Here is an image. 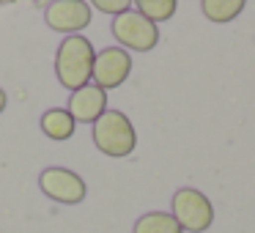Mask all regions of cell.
I'll list each match as a JSON object with an SVG mask.
<instances>
[{
	"instance_id": "3",
	"label": "cell",
	"mask_w": 255,
	"mask_h": 233,
	"mask_svg": "<svg viewBox=\"0 0 255 233\" xmlns=\"http://www.w3.org/2000/svg\"><path fill=\"white\" fill-rule=\"evenodd\" d=\"M173 206V220L178 222L181 231H189V233H203L211 228L214 222V206L211 200L206 198L200 189H192V187H184V189H176L170 200Z\"/></svg>"
},
{
	"instance_id": "4",
	"label": "cell",
	"mask_w": 255,
	"mask_h": 233,
	"mask_svg": "<svg viewBox=\"0 0 255 233\" xmlns=\"http://www.w3.org/2000/svg\"><path fill=\"white\" fill-rule=\"evenodd\" d=\"M113 36L118 44H124L127 50L134 52H148L159 41V28L151 19H145L140 11H124L113 19Z\"/></svg>"
},
{
	"instance_id": "9",
	"label": "cell",
	"mask_w": 255,
	"mask_h": 233,
	"mask_svg": "<svg viewBox=\"0 0 255 233\" xmlns=\"http://www.w3.org/2000/svg\"><path fill=\"white\" fill-rule=\"evenodd\" d=\"M74 118L69 116V110L63 107H52L41 116V132L47 134L50 140H69L74 134Z\"/></svg>"
},
{
	"instance_id": "8",
	"label": "cell",
	"mask_w": 255,
	"mask_h": 233,
	"mask_svg": "<svg viewBox=\"0 0 255 233\" xmlns=\"http://www.w3.org/2000/svg\"><path fill=\"white\" fill-rule=\"evenodd\" d=\"M105 110H107V91H102L99 85L88 83V85H83V88L72 91V99H69V116H72L74 121L94 123Z\"/></svg>"
},
{
	"instance_id": "11",
	"label": "cell",
	"mask_w": 255,
	"mask_h": 233,
	"mask_svg": "<svg viewBox=\"0 0 255 233\" xmlns=\"http://www.w3.org/2000/svg\"><path fill=\"white\" fill-rule=\"evenodd\" d=\"M132 233H184L170 211H148L134 222Z\"/></svg>"
},
{
	"instance_id": "13",
	"label": "cell",
	"mask_w": 255,
	"mask_h": 233,
	"mask_svg": "<svg viewBox=\"0 0 255 233\" xmlns=\"http://www.w3.org/2000/svg\"><path fill=\"white\" fill-rule=\"evenodd\" d=\"M99 11L105 14H113V17H118V14L129 11V6H132V0H91Z\"/></svg>"
},
{
	"instance_id": "1",
	"label": "cell",
	"mask_w": 255,
	"mask_h": 233,
	"mask_svg": "<svg viewBox=\"0 0 255 233\" xmlns=\"http://www.w3.org/2000/svg\"><path fill=\"white\" fill-rule=\"evenodd\" d=\"M94 44L85 36H66L55 52V74L63 88H83L94 74Z\"/></svg>"
},
{
	"instance_id": "6",
	"label": "cell",
	"mask_w": 255,
	"mask_h": 233,
	"mask_svg": "<svg viewBox=\"0 0 255 233\" xmlns=\"http://www.w3.org/2000/svg\"><path fill=\"white\" fill-rule=\"evenodd\" d=\"M129 72H132V55L124 47H105L94 58V74H91V80L102 91H113L129 77Z\"/></svg>"
},
{
	"instance_id": "12",
	"label": "cell",
	"mask_w": 255,
	"mask_h": 233,
	"mask_svg": "<svg viewBox=\"0 0 255 233\" xmlns=\"http://www.w3.org/2000/svg\"><path fill=\"white\" fill-rule=\"evenodd\" d=\"M132 3L137 6V11L143 14L145 19H151L154 25L167 22L178 8V0H132Z\"/></svg>"
},
{
	"instance_id": "2",
	"label": "cell",
	"mask_w": 255,
	"mask_h": 233,
	"mask_svg": "<svg viewBox=\"0 0 255 233\" xmlns=\"http://www.w3.org/2000/svg\"><path fill=\"white\" fill-rule=\"evenodd\" d=\"M94 145L105 156H129L137 145V134L134 126L121 110H105L94 121Z\"/></svg>"
},
{
	"instance_id": "14",
	"label": "cell",
	"mask_w": 255,
	"mask_h": 233,
	"mask_svg": "<svg viewBox=\"0 0 255 233\" xmlns=\"http://www.w3.org/2000/svg\"><path fill=\"white\" fill-rule=\"evenodd\" d=\"M3 110H6V91L0 88V113H3Z\"/></svg>"
},
{
	"instance_id": "10",
	"label": "cell",
	"mask_w": 255,
	"mask_h": 233,
	"mask_svg": "<svg viewBox=\"0 0 255 233\" xmlns=\"http://www.w3.org/2000/svg\"><path fill=\"white\" fill-rule=\"evenodd\" d=\"M247 6V0H200V11L209 22L225 25L242 14V8Z\"/></svg>"
},
{
	"instance_id": "7",
	"label": "cell",
	"mask_w": 255,
	"mask_h": 233,
	"mask_svg": "<svg viewBox=\"0 0 255 233\" xmlns=\"http://www.w3.org/2000/svg\"><path fill=\"white\" fill-rule=\"evenodd\" d=\"M91 6L85 0H52L44 11V22L58 33H72L77 36L83 28L91 25Z\"/></svg>"
},
{
	"instance_id": "5",
	"label": "cell",
	"mask_w": 255,
	"mask_h": 233,
	"mask_svg": "<svg viewBox=\"0 0 255 233\" xmlns=\"http://www.w3.org/2000/svg\"><path fill=\"white\" fill-rule=\"evenodd\" d=\"M39 187L47 198H52L55 203H66V206L83 203L85 192H88L85 181L69 167H44L39 176Z\"/></svg>"
}]
</instances>
